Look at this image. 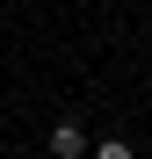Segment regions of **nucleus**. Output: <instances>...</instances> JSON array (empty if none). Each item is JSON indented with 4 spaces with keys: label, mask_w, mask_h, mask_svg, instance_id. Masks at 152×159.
Listing matches in <instances>:
<instances>
[{
    "label": "nucleus",
    "mask_w": 152,
    "mask_h": 159,
    "mask_svg": "<svg viewBox=\"0 0 152 159\" xmlns=\"http://www.w3.org/2000/svg\"><path fill=\"white\" fill-rule=\"evenodd\" d=\"M94 145H87V130L80 123H58V130H51V159H87Z\"/></svg>",
    "instance_id": "obj_1"
},
{
    "label": "nucleus",
    "mask_w": 152,
    "mask_h": 159,
    "mask_svg": "<svg viewBox=\"0 0 152 159\" xmlns=\"http://www.w3.org/2000/svg\"><path fill=\"white\" fill-rule=\"evenodd\" d=\"M87 159H138V152H131V145H123V138H101V145H94Z\"/></svg>",
    "instance_id": "obj_2"
}]
</instances>
